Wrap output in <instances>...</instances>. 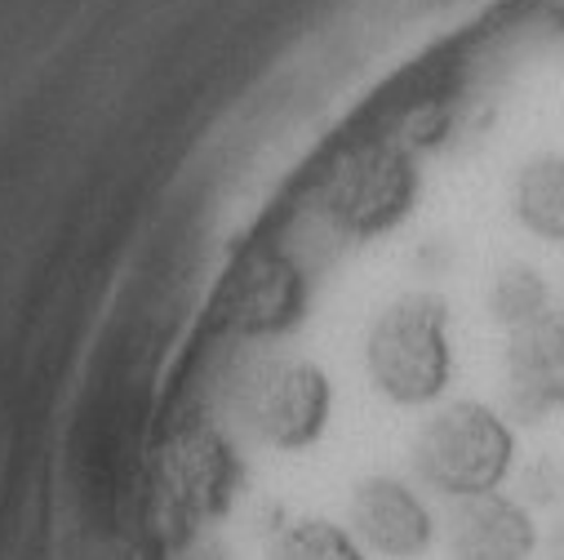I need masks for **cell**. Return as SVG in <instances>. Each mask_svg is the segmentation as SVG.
I'll return each instance as SVG.
<instances>
[{"label": "cell", "instance_id": "obj_1", "mask_svg": "<svg viewBox=\"0 0 564 560\" xmlns=\"http://www.w3.org/2000/svg\"><path fill=\"white\" fill-rule=\"evenodd\" d=\"M365 369L369 383L400 409L436 405L454 378L449 303L427 290L387 303L365 334Z\"/></svg>", "mask_w": 564, "mask_h": 560}, {"label": "cell", "instance_id": "obj_2", "mask_svg": "<svg viewBox=\"0 0 564 560\" xmlns=\"http://www.w3.org/2000/svg\"><path fill=\"white\" fill-rule=\"evenodd\" d=\"M516 428L511 418L485 400L441 405L413 441V476L449 503L494 494L516 472Z\"/></svg>", "mask_w": 564, "mask_h": 560}, {"label": "cell", "instance_id": "obj_3", "mask_svg": "<svg viewBox=\"0 0 564 560\" xmlns=\"http://www.w3.org/2000/svg\"><path fill=\"white\" fill-rule=\"evenodd\" d=\"M329 409V374L303 356H267L249 369L240 387V418L249 423V432L285 454H299L325 437Z\"/></svg>", "mask_w": 564, "mask_h": 560}, {"label": "cell", "instance_id": "obj_4", "mask_svg": "<svg viewBox=\"0 0 564 560\" xmlns=\"http://www.w3.org/2000/svg\"><path fill=\"white\" fill-rule=\"evenodd\" d=\"M413 201H417V165L395 143H365L347 152L321 187L325 218L351 240H373L391 231L413 209Z\"/></svg>", "mask_w": 564, "mask_h": 560}, {"label": "cell", "instance_id": "obj_5", "mask_svg": "<svg viewBox=\"0 0 564 560\" xmlns=\"http://www.w3.org/2000/svg\"><path fill=\"white\" fill-rule=\"evenodd\" d=\"M347 529L369 556L417 560L436 542V516L404 476H365L347 503Z\"/></svg>", "mask_w": 564, "mask_h": 560}, {"label": "cell", "instance_id": "obj_6", "mask_svg": "<svg viewBox=\"0 0 564 560\" xmlns=\"http://www.w3.org/2000/svg\"><path fill=\"white\" fill-rule=\"evenodd\" d=\"M441 529H445L449 560H533L538 556L533 511L502 489L449 503V516Z\"/></svg>", "mask_w": 564, "mask_h": 560}, {"label": "cell", "instance_id": "obj_7", "mask_svg": "<svg viewBox=\"0 0 564 560\" xmlns=\"http://www.w3.org/2000/svg\"><path fill=\"white\" fill-rule=\"evenodd\" d=\"M564 409V308L507 338V413L538 423Z\"/></svg>", "mask_w": 564, "mask_h": 560}, {"label": "cell", "instance_id": "obj_8", "mask_svg": "<svg viewBox=\"0 0 564 560\" xmlns=\"http://www.w3.org/2000/svg\"><path fill=\"white\" fill-rule=\"evenodd\" d=\"M303 316V276L280 254L253 258L231 294V321L240 334H280Z\"/></svg>", "mask_w": 564, "mask_h": 560}, {"label": "cell", "instance_id": "obj_9", "mask_svg": "<svg viewBox=\"0 0 564 560\" xmlns=\"http://www.w3.org/2000/svg\"><path fill=\"white\" fill-rule=\"evenodd\" d=\"M511 214L529 236L546 245H564V157L560 152H538L516 170Z\"/></svg>", "mask_w": 564, "mask_h": 560}, {"label": "cell", "instance_id": "obj_10", "mask_svg": "<svg viewBox=\"0 0 564 560\" xmlns=\"http://www.w3.org/2000/svg\"><path fill=\"white\" fill-rule=\"evenodd\" d=\"M551 286H546V276L529 262H507L498 276H494V286H489V321L511 338L529 325H538L546 312H551Z\"/></svg>", "mask_w": 564, "mask_h": 560}, {"label": "cell", "instance_id": "obj_11", "mask_svg": "<svg viewBox=\"0 0 564 560\" xmlns=\"http://www.w3.org/2000/svg\"><path fill=\"white\" fill-rule=\"evenodd\" d=\"M267 560H369V551L347 525H334L325 516H299L275 529Z\"/></svg>", "mask_w": 564, "mask_h": 560}, {"label": "cell", "instance_id": "obj_12", "mask_svg": "<svg viewBox=\"0 0 564 560\" xmlns=\"http://www.w3.org/2000/svg\"><path fill=\"white\" fill-rule=\"evenodd\" d=\"M529 511H560L564 507V459L560 454H542L520 472V494H516Z\"/></svg>", "mask_w": 564, "mask_h": 560}, {"label": "cell", "instance_id": "obj_13", "mask_svg": "<svg viewBox=\"0 0 564 560\" xmlns=\"http://www.w3.org/2000/svg\"><path fill=\"white\" fill-rule=\"evenodd\" d=\"M538 556L546 560H564V507L546 516V525H538Z\"/></svg>", "mask_w": 564, "mask_h": 560}]
</instances>
